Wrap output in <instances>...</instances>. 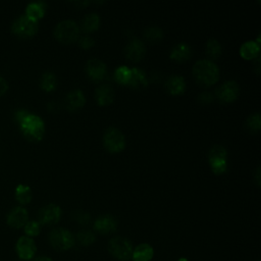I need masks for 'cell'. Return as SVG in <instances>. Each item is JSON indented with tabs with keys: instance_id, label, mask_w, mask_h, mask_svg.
Here are the masks:
<instances>
[{
	"instance_id": "cell-40",
	"label": "cell",
	"mask_w": 261,
	"mask_h": 261,
	"mask_svg": "<svg viewBox=\"0 0 261 261\" xmlns=\"http://www.w3.org/2000/svg\"><path fill=\"white\" fill-rule=\"evenodd\" d=\"M21 261H23V260H21Z\"/></svg>"
},
{
	"instance_id": "cell-3",
	"label": "cell",
	"mask_w": 261,
	"mask_h": 261,
	"mask_svg": "<svg viewBox=\"0 0 261 261\" xmlns=\"http://www.w3.org/2000/svg\"><path fill=\"white\" fill-rule=\"evenodd\" d=\"M48 239L50 245L57 251L69 250L75 245L74 235L63 228L52 230L48 235Z\"/></svg>"
},
{
	"instance_id": "cell-15",
	"label": "cell",
	"mask_w": 261,
	"mask_h": 261,
	"mask_svg": "<svg viewBox=\"0 0 261 261\" xmlns=\"http://www.w3.org/2000/svg\"><path fill=\"white\" fill-rule=\"evenodd\" d=\"M117 221L114 217L110 216V215H105V216H101L99 218L96 219V221L94 222V230L102 234V235H106V234H110L112 232H115L117 229Z\"/></svg>"
},
{
	"instance_id": "cell-18",
	"label": "cell",
	"mask_w": 261,
	"mask_h": 261,
	"mask_svg": "<svg viewBox=\"0 0 261 261\" xmlns=\"http://www.w3.org/2000/svg\"><path fill=\"white\" fill-rule=\"evenodd\" d=\"M191 55H192L191 47L186 43H180L174 47L170 57L175 61L184 62L191 57Z\"/></svg>"
},
{
	"instance_id": "cell-6",
	"label": "cell",
	"mask_w": 261,
	"mask_h": 261,
	"mask_svg": "<svg viewBox=\"0 0 261 261\" xmlns=\"http://www.w3.org/2000/svg\"><path fill=\"white\" fill-rule=\"evenodd\" d=\"M39 30L38 21L32 20L26 15L19 16L12 23L11 32L13 35L20 39H30L33 38Z\"/></svg>"
},
{
	"instance_id": "cell-16",
	"label": "cell",
	"mask_w": 261,
	"mask_h": 261,
	"mask_svg": "<svg viewBox=\"0 0 261 261\" xmlns=\"http://www.w3.org/2000/svg\"><path fill=\"white\" fill-rule=\"evenodd\" d=\"M66 108L70 111H76L82 107H84L86 103L85 94L81 90H73L70 91L65 98Z\"/></svg>"
},
{
	"instance_id": "cell-7",
	"label": "cell",
	"mask_w": 261,
	"mask_h": 261,
	"mask_svg": "<svg viewBox=\"0 0 261 261\" xmlns=\"http://www.w3.org/2000/svg\"><path fill=\"white\" fill-rule=\"evenodd\" d=\"M227 150L221 145L213 146L208 153V161L211 171L216 175H223L228 170Z\"/></svg>"
},
{
	"instance_id": "cell-21",
	"label": "cell",
	"mask_w": 261,
	"mask_h": 261,
	"mask_svg": "<svg viewBox=\"0 0 261 261\" xmlns=\"http://www.w3.org/2000/svg\"><path fill=\"white\" fill-rule=\"evenodd\" d=\"M260 52V45L255 41L245 42L240 48V54L244 59L252 60L258 57Z\"/></svg>"
},
{
	"instance_id": "cell-13",
	"label": "cell",
	"mask_w": 261,
	"mask_h": 261,
	"mask_svg": "<svg viewBox=\"0 0 261 261\" xmlns=\"http://www.w3.org/2000/svg\"><path fill=\"white\" fill-rule=\"evenodd\" d=\"M28 220H29L28 210L25 207L17 206L14 207L12 210H10L6 219V223L9 227L13 229H20L26 226V224L29 222Z\"/></svg>"
},
{
	"instance_id": "cell-1",
	"label": "cell",
	"mask_w": 261,
	"mask_h": 261,
	"mask_svg": "<svg viewBox=\"0 0 261 261\" xmlns=\"http://www.w3.org/2000/svg\"><path fill=\"white\" fill-rule=\"evenodd\" d=\"M15 121L19 129L29 141L39 142L45 134V124L42 118L28 110L20 109L15 112Z\"/></svg>"
},
{
	"instance_id": "cell-14",
	"label": "cell",
	"mask_w": 261,
	"mask_h": 261,
	"mask_svg": "<svg viewBox=\"0 0 261 261\" xmlns=\"http://www.w3.org/2000/svg\"><path fill=\"white\" fill-rule=\"evenodd\" d=\"M146 52L145 45L144 43L138 40V39H133L131 40L125 48V55L128 60L132 62H138L142 58L144 57Z\"/></svg>"
},
{
	"instance_id": "cell-2",
	"label": "cell",
	"mask_w": 261,
	"mask_h": 261,
	"mask_svg": "<svg viewBox=\"0 0 261 261\" xmlns=\"http://www.w3.org/2000/svg\"><path fill=\"white\" fill-rule=\"evenodd\" d=\"M192 74L196 82L205 87L215 85L220 79L219 67L208 59L198 60L193 66Z\"/></svg>"
},
{
	"instance_id": "cell-28",
	"label": "cell",
	"mask_w": 261,
	"mask_h": 261,
	"mask_svg": "<svg viewBox=\"0 0 261 261\" xmlns=\"http://www.w3.org/2000/svg\"><path fill=\"white\" fill-rule=\"evenodd\" d=\"M40 85L45 92H52L56 89L57 79L53 73H45L41 78Z\"/></svg>"
},
{
	"instance_id": "cell-20",
	"label": "cell",
	"mask_w": 261,
	"mask_h": 261,
	"mask_svg": "<svg viewBox=\"0 0 261 261\" xmlns=\"http://www.w3.org/2000/svg\"><path fill=\"white\" fill-rule=\"evenodd\" d=\"M153 255L154 250L149 244H141L133 250L131 258L133 261H150Z\"/></svg>"
},
{
	"instance_id": "cell-32",
	"label": "cell",
	"mask_w": 261,
	"mask_h": 261,
	"mask_svg": "<svg viewBox=\"0 0 261 261\" xmlns=\"http://www.w3.org/2000/svg\"><path fill=\"white\" fill-rule=\"evenodd\" d=\"M23 228H25V233H26L27 237H30V238L31 237L38 236L41 232V225L36 221L28 222Z\"/></svg>"
},
{
	"instance_id": "cell-10",
	"label": "cell",
	"mask_w": 261,
	"mask_h": 261,
	"mask_svg": "<svg viewBox=\"0 0 261 261\" xmlns=\"http://www.w3.org/2000/svg\"><path fill=\"white\" fill-rule=\"evenodd\" d=\"M85 72L87 77L91 81H93L94 83H98L105 79L107 68H106V64L103 61L97 58H93L87 61Z\"/></svg>"
},
{
	"instance_id": "cell-24",
	"label": "cell",
	"mask_w": 261,
	"mask_h": 261,
	"mask_svg": "<svg viewBox=\"0 0 261 261\" xmlns=\"http://www.w3.org/2000/svg\"><path fill=\"white\" fill-rule=\"evenodd\" d=\"M148 85L147 78L143 70H141L137 67L132 68V79L129 84V87H132L133 89H141L144 88Z\"/></svg>"
},
{
	"instance_id": "cell-5",
	"label": "cell",
	"mask_w": 261,
	"mask_h": 261,
	"mask_svg": "<svg viewBox=\"0 0 261 261\" xmlns=\"http://www.w3.org/2000/svg\"><path fill=\"white\" fill-rule=\"evenodd\" d=\"M54 36L60 43L70 44L79 40L80 28L73 20H63L56 26Z\"/></svg>"
},
{
	"instance_id": "cell-26",
	"label": "cell",
	"mask_w": 261,
	"mask_h": 261,
	"mask_svg": "<svg viewBox=\"0 0 261 261\" xmlns=\"http://www.w3.org/2000/svg\"><path fill=\"white\" fill-rule=\"evenodd\" d=\"M114 79L120 85L129 86L132 79V68L123 65L117 67L114 73Z\"/></svg>"
},
{
	"instance_id": "cell-29",
	"label": "cell",
	"mask_w": 261,
	"mask_h": 261,
	"mask_svg": "<svg viewBox=\"0 0 261 261\" xmlns=\"http://www.w3.org/2000/svg\"><path fill=\"white\" fill-rule=\"evenodd\" d=\"M95 239H96V237H95L94 233L89 230H82L77 234V240L83 246H89L93 244Z\"/></svg>"
},
{
	"instance_id": "cell-23",
	"label": "cell",
	"mask_w": 261,
	"mask_h": 261,
	"mask_svg": "<svg viewBox=\"0 0 261 261\" xmlns=\"http://www.w3.org/2000/svg\"><path fill=\"white\" fill-rule=\"evenodd\" d=\"M82 31L84 33H92L94 31L98 30V28L100 27V17L98 14L96 13H90V14H87L82 22Z\"/></svg>"
},
{
	"instance_id": "cell-31",
	"label": "cell",
	"mask_w": 261,
	"mask_h": 261,
	"mask_svg": "<svg viewBox=\"0 0 261 261\" xmlns=\"http://www.w3.org/2000/svg\"><path fill=\"white\" fill-rule=\"evenodd\" d=\"M144 38L149 42H158L163 38V32L159 28H148L144 32Z\"/></svg>"
},
{
	"instance_id": "cell-8",
	"label": "cell",
	"mask_w": 261,
	"mask_h": 261,
	"mask_svg": "<svg viewBox=\"0 0 261 261\" xmlns=\"http://www.w3.org/2000/svg\"><path fill=\"white\" fill-rule=\"evenodd\" d=\"M103 144L111 153L122 152L126 147V138L118 129L109 128L103 135Z\"/></svg>"
},
{
	"instance_id": "cell-19",
	"label": "cell",
	"mask_w": 261,
	"mask_h": 261,
	"mask_svg": "<svg viewBox=\"0 0 261 261\" xmlns=\"http://www.w3.org/2000/svg\"><path fill=\"white\" fill-rule=\"evenodd\" d=\"M165 89L172 95H181L186 90L185 79L181 76H173L165 83Z\"/></svg>"
},
{
	"instance_id": "cell-34",
	"label": "cell",
	"mask_w": 261,
	"mask_h": 261,
	"mask_svg": "<svg viewBox=\"0 0 261 261\" xmlns=\"http://www.w3.org/2000/svg\"><path fill=\"white\" fill-rule=\"evenodd\" d=\"M94 43H95L94 40L92 38H90V37H87V36L82 37V38L79 39V45L82 47L83 49L91 48V47L94 46Z\"/></svg>"
},
{
	"instance_id": "cell-25",
	"label": "cell",
	"mask_w": 261,
	"mask_h": 261,
	"mask_svg": "<svg viewBox=\"0 0 261 261\" xmlns=\"http://www.w3.org/2000/svg\"><path fill=\"white\" fill-rule=\"evenodd\" d=\"M15 199L18 203L22 204V205H26L29 204L33 198V193H32V190L29 186L27 185H18L15 188Z\"/></svg>"
},
{
	"instance_id": "cell-22",
	"label": "cell",
	"mask_w": 261,
	"mask_h": 261,
	"mask_svg": "<svg viewBox=\"0 0 261 261\" xmlns=\"http://www.w3.org/2000/svg\"><path fill=\"white\" fill-rule=\"evenodd\" d=\"M46 12V4L42 1L39 2H32L26 8V16L32 20L38 21L39 19L43 18Z\"/></svg>"
},
{
	"instance_id": "cell-9",
	"label": "cell",
	"mask_w": 261,
	"mask_h": 261,
	"mask_svg": "<svg viewBox=\"0 0 261 261\" xmlns=\"http://www.w3.org/2000/svg\"><path fill=\"white\" fill-rule=\"evenodd\" d=\"M61 209L55 204H48L42 207L38 212V223L44 226L57 224L61 219Z\"/></svg>"
},
{
	"instance_id": "cell-11",
	"label": "cell",
	"mask_w": 261,
	"mask_h": 261,
	"mask_svg": "<svg viewBox=\"0 0 261 261\" xmlns=\"http://www.w3.org/2000/svg\"><path fill=\"white\" fill-rule=\"evenodd\" d=\"M240 87L235 81L225 82L217 89V97L223 103H231L239 96Z\"/></svg>"
},
{
	"instance_id": "cell-38",
	"label": "cell",
	"mask_w": 261,
	"mask_h": 261,
	"mask_svg": "<svg viewBox=\"0 0 261 261\" xmlns=\"http://www.w3.org/2000/svg\"><path fill=\"white\" fill-rule=\"evenodd\" d=\"M33 261H53L51 258L47 257V256H41V257H38L36 259H34Z\"/></svg>"
},
{
	"instance_id": "cell-17",
	"label": "cell",
	"mask_w": 261,
	"mask_h": 261,
	"mask_svg": "<svg viewBox=\"0 0 261 261\" xmlns=\"http://www.w3.org/2000/svg\"><path fill=\"white\" fill-rule=\"evenodd\" d=\"M95 98L98 105L106 106L114 101V91L111 86L105 84L98 87L95 91Z\"/></svg>"
},
{
	"instance_id": "cell-39",
	"label": "cell",
	"mask_w": 261,
	"mask_h": 261,
	"mask_svg": "<svg viewBox=\"0 0 261 261\" xmlns=\"http://www.w3.org/2000/svg\"><path fill=\"white\" fill-rule=\"evenodd\" d=\"M178 261H188L186 258H181V259H179Z\"/></svg>"
},
{
	"instance_id": "cell-36",
	"label": "cell",
	"mask_w": 261,
	"mask_h": 261,
	"mask_svg": "<svg viewBox=\"0 0 261 261\" xmlns=\"http://www.w3.org/2000/svg\"><path fill=\"white\" fill-rule=\"evenodd\" d=\"M8 90V84L7 82L0 77V96H2V95H4Z\"/></svg>"
},
{
	"instance_id": "cell-37",
	"label": "cell",
	"mask_w": 261,
	"mask_h": 261,
	"mask_svg": "<svg viewBox=\"0 0 261 261\" xmlns=\"http://www.w3.org/2000/svg\"><path fill=\"white\" fill-rule=\"evenodd\" d=\"M255 179H256L255 181L257 183V186H260V180H261V178H260V168H257V170H256Z\"/></svg>"
},
{
	"instance_id": "cell-4",
	"label": "cell",
	"mask_w": 261,
	"mask_h": 261,
	"mask_svg": "<svg viewBox=\"0 0 261 261\" xmlns=\"http://www.w3.org/2000/svg\"><path fill=\"white\" fill-rule=\"evenodd\" d=\"M108 250L115 259L120 261H128L132 257L133 246L129 239L122 236H117L109 241Z\"/></svg>"
},
{
	"instance_id": "cell-12",
	"label": "cell",
	"mask_w": 261,
	"mask_h": 261,
	"mask_svg": "<svg viewBox=\"0 0 261 261\" xmlns=\"http://www.w3.org/2000/svg\"><path fill=\"white\" fill-rule=\"evenodd\" d=\"M16 253L20 260L23 261H29L32 260L37 252V246L35 244V241L30 238V237L23 236L17 240L15 245Z\"/></svg>"
},
{
	"instance_id": "cell-30",
	"label": "cell",
	"mask_w": 261,
	"mask_h": 261,
	"mask_svg": "<svg viewBox=\"0 0 261 261\" xmlns=\"http://www.w3.org/2000/svg\"><path fill=\"white\" fill-rule=\"evenodd\" d=\"M245 126L251 132H258L260 130V126H261L260 114L259 113L251 114L246 120Z\"/></svg>"
},
{
	"instance_id": "cell-33",
	"label": "cell",
	"mask_w": 261,
	"mask_h": 261,
	"mask_svg": "<svg viewBox=\"0 0 261 261\" xmlns=\"http://www.w3.org/2000/svg\"><path fill=\"white\" fill-rule=\"evenodd\" d=\"M73 217H74V220L77 223H79L80 225H88L91 220L89 213H87L85 211H76Z\"/></svg>"
},
{
	"instance_id": "cell-27",
	"label": "cell",
	"mask_w": 261,
	"mask_h": 261,
	"mask_svg": "<svg viewBox=\"0 0 261 261\" xmlns=\"http://www.w3.org/2000/svg\"><path fill=\"white\" fill-rule=\"evenodd\" d=\"M205 50L211 59H218L222 54V45L217 39H210L206 43Z\"/></svg>"
},
{
	"instance_id": "cell-35",
	"label": "cell",
	"mask_w": 261,
	"mask_h": 261,
	"mask_svg": "<svg viewBox=\"0 0 261 261\" xmlns=\"http://www.w3.org/2000/svg\"><path fill=\"white\" fill-rule=\"evenodd\" d=\"M198 101H199L201 104H203V105L209 104L210 102L213 101V96H212V94H211L210 92H203L202 94L199 95Z\"/></svg>"
}]
</instances>
